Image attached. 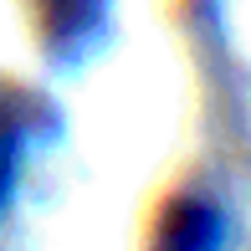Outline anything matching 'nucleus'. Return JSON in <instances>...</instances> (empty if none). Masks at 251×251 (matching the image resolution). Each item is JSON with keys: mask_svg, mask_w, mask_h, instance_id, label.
Returning a JSON list of instances; mask_svg holds the SVG:
<instances>
[{"mask_svg": "<svg viewBox=\"0 0 251 251\" xmlns=\"http://www.w3.org/2000/svg\"><path fill=\"white\" fill-rule=\"evenodd\" d=\"M10 159H16V123L0 113V195H5V179H10Z\"/></svg>", "mask_w": 251, "mask_h": 251, "instance_id": "1", "label": "nucleus"}]
</instances>
